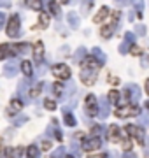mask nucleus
<instances>
[{
  "label": "nucleus",
  "instance_id": "obj_13",
  "mask_svg": "<svg viewBox=\"0 0 149 158\" xmlns=\"http://www.w3.org/2000/svg\"><path fill=\"white\" fill-rule=\"evenodd\" d=\"M18 69H19V63L16 60H11V62H7L4 65V76L6 77H14L18 74Z\"/></svg>",
  "mask_w": 149,
  "mask_h": 158
},
{
  "label": "nucleus",
  "instance_id": "obj_6",
  "mask_svg": "<svg viewBox=\"0 0 149 158\" xmlns=\"http://www.w3.org/2000/svg\"><path fill=\"white\" fill-rule=\"evenodd\" d=\"M19 25H21V21H19V16H18V14L9 18V23H7V35H9V37H18V35H19Z\"/></svg>",
  "mask_w": 149,
  "mask_h": 158
},
{
  "label": "nucleus",
  "instance_id": "obj_30",
  "mask_svg": "<svg viewBox=\"0 0 149 158\" xmlns=\"http://www.w3.org/2000/svg\"><path fill=\"white\" fill-rule=\"evenodd\" d=\"M39 149H37V146H30L28 149H26V155L28 156H39Z\"/></svg>",
  "mask_w": 149,
  "mask_h": 158
},
{
  "label": "nucleus",
  "instance_id": "obj_8",
  "mask_svg": "<svg viewBox=\"0 0 149 158\" xmlns=\"http://www.w3.org/2000/svg\"><path fill=\"white\" fill-rule=\"evenodd\" d=\"M51 70H53V74H54V77H60V79H63V81L70 79V67L65 65V63H56Z\"/></svg>",
  "mask_w": 149,
  "mask_h": 158
},
{
  "label": "nucleus",
  "instance_id": "obj_22",
  "mask_svg": "<svg viewBox=\"0 0 149 158\" xmlns=\"http://www.w3.org/2000/svg\"><path fill=\"white\" fill-rule=\"evenodd\" d=\"M84 56H86V48H79V49L75 51V55H74V62L75 63L83 62V58Z\"/></svg>",
  "mask_w": 149,
  "mask_h": 158
},
{
  "label": "nucleus",
  "instance_id": "obj_26",
  "mask_svg": "<svg viewBox=\"0 0 149 158\" xmlns=\"http://www.w3.org/2000/svg\"><path fill=\"white\" fill-rule=\"evenodd\" d=\"M118 100H119V91L118 90H112V91H109V102L111 104H118Z\"/></svg>",
  "mask_w": 149,
  "mask_h": 158
},
{
  "label": "nucleus",
  "instance_id": "obj_2",
  "mask_svg": "<svg viewBox=\"0 0 149 158\" xmlns=\"http://www.w3.org/2000/svg\"><path fill=\"white\" fill-rule=\"evenodd\" d=\"M30 49L28 44H0V60L6 56H19Z\"/></svg>",
  "mask_w": 149,
  "mask_h": 158
},
{
  "label": "nucleus",
  "instance_id": "obj_42",
  "mask_svg": "<svg viewBox=\"0 0 149 158\" xmlns=\"http://www.w3.org/2000/svg\"><path fill=\"white\" fill-rule=\"evenodd\" d=\"M146 107H147V109H149V100H147V102H146Z\"/></svg>",
  "mask_w": 149,
  "mask_h": 158
},
{
  "label": "nucleus",
  "instance_id": "obj_43",
  "mask_svg": "<svg viewBox=\"0 0 149 158\" xmlns=\"http://www.w3.org/2000/svg\"><path fill=\"white\" fill-rule=\"evenodd\" d=\"M60 2H67V0H60Z\"/></svg>",
  "mask_w": 149,
  "mask_h": 158
},
{
  "label": "nucleus",
  "instance_id": "obj_10",
  "mask_svg": "<svg viewBox=\"0 0 149 158\" xmlns=\"http://www.w3.org/2000/svg\"><path fill=\"white\" fill-rule=\"evenodd\" d=\"M125 97H126V100H130V102H139V97H140V88H139L137 85H126Z\"/></svg>",
  "mask_w": 149,
  "mask_h": 158
},
{
  "label": "nucleus",
  "instance_id": "obj_24",
  "mask_svg": "<svg viewBox=\"0 0 149 158\" xmlns=\"http://www.w3.org/2000/svg\"><path fill=\"white\" fill-rule=\"evenodd\" d=\"M26 4H28L30 9H34V11H40V7H42V0H26Z\"/></svg>",
  "mask_w": 149,
  "mask_h": 158
},
{
  "label": "nucleus",
  "instance_id": "obj_9",
  "mask_svg": "<svg viewBox=\"0 0 149 158\" xmlns=\"http://www.w3.org/2000/svg\"><path fill=\"white\" fill-rule=\"evenodd\" d=\"M84 113H88L90 116H97L98 114V102L95 95H88L86 102H84Z\"/></svg>",
  "mask_w": 149,
  "mask_h": 158
},
{
  "label": "nucleus",
  "instance_id": "obj_33",
  "mask_svg": "<svg viewBox=\"0 0 149 158\" xmlns=\"http://www.w3.org/2000/svg\"><path fill=\"white\" fill-rule=\"evenodd\" d=\"M142 7H144V2L142 0H137L135 2V9L139 11V16H142Z\"/></svg>",
  "mask_w": 149,
  "mask_h": 158
},
{
  "label": "nucleus",
  "instance_id": "obj_16",
  "mask_svg": "<svg viewBox=\"0 0 149 158\" xmlns=\"http://www.w3.org/2000/svg\"><path fill=\"white\" fill-rule=\"evenodd\" d=\"M21 107H23V106H21V100H16V98H14V100H11L9 107H7V114H11L12 116V114H16Z\"/></svg>",
  "mask_w": 149,
  "mask_h": 158
},
{
  "label": "nucleus",
  "instance_id": "obj_1",
  "mask_svg": "<svg viewBox=\"0 0 149 158\" xmlns=\"http://www.w3.org/2000/svg\"><path fill=\"white\" fill-rule=\"evenodd\" d=\"M102 67L100 63L97 62V58H83V67H81V81L86 86H93L97 83L98 77V69Z\"/></svg>",
  "mask_w": 149,
  "mask_h": 158
},
{
  "label": "nucleus",
  "instance_id": "obj_19",
  "mask_svg": "<svg viewBox=\"0 0 149 158\" xmlns=\"http://www.w3.org/2000/svg\"><path fill=\"white\" fill-rule=\"evenodd\" d=\"M67 21H69V27H72V28H77L79 27V18H77L75 12H69L67 14Z\"/></svg>",
  "mask_w": 149,
  "mask_h": 158
},
{
  "label": "nucleus",
  "instance_id": "obj_39",
  "mask_svg": "<svg viewBox=\"0 0 149 158\" xmlns=\"http://www.w3.org/2000/svg\"><path fill=\"white\" fill-rule=\"evenodd\" d=\"M49 148H51V142H49V141L42 142V149H49Z\"/></svg>",
  "mask_w": 149,
  "mask_h": 158
},
{
  "label": "nucleus",
  "instance_id": "obj_7",
  "mask_svg": "<svg viewBox=\"0 0 149 158\" xmlns=\"http://www.w3.org/2000/svg\"><path fill=\"white\" fill-rule=\"evenodd\" d=\"M125 132L126 134H130L132 137H135L137 139V142L142 146L144 142H146V137H144V130L140 128V127H135V125H126L125 127Z\"/></svg>",
  "mask_w": 149,
  "mask_h": 158
},
{
  "label": "nucleus",
  "instance_id": "obj_40",
  "mask_svg": "<svg viewBox=\"0 0 149 158\" xmlns=\"http://www.w3.org/2000/svg\"><path fill=\"white\" fill-rule=\"evenodd\" d=\"M144 125H149V114H144Z\"/></svg>",
  "mask_w": 149,
  "mask_h": 158
},
{
  "label": "nucleus",
  "instance_id": "obj_23",
  "mask_svg": "<svg viewBox=\"0 0 149 158\" xmlns=\"http://www.w3.org/2000/svg\"><path fill=\"white\" fill-rule=\"evenodd\" d=\"M63 121H65V125H67V127H74V125H75V118H74V114H70V113H67V111H65Z\"/></svg>",
  "mask_w": 149,
  "mask_h": 158
},
{
  "label": "nucleus",
  "instance_id": "obj_36",
  "mask_svg": "<svg viewBox=\"0 0 149 158\" xmlns=\"http://www.w3.org/2000/svg\"><path fill=\"white\" fill-rule=\"evenodd\" d=\"M4 25H6V14H4V12H0V30H2Z\"/></svg>",
  "mask_w": 149,
  "mask_h": 158
},
{
  "label": "nucleus",
  "instance_id": "obj_15",
  "mask_svg": "<svg viewBox=\"0 0 149 158\" xmlns=\"http://www.w3.org/2000/svg\"><path fill=\"white\" fill-rule=\"evenodd\" d=\"M42 56H44V44L42 42H35V46H34V60L37 63H40L42 62Z\"/></svg>",
  "mask_w": 149,
  "mask_h": 158
},
{
  "label": "nucleus",
  "instance_id": "obj_28",
  "mask_svg": "<svg viewBox=\"0 0 149 158\" xmlns=\"http://www.w3.org/2000/svg\"><path fill=\"white\" fill-rule=\"evenodd\" d=\"M44 107L49 109V111H54V109H56V102L51 100V98H46V100H44Z\"/></svg>",
  "mask_w": 149,
  "mask_h": 158
},
{
  "label": "nucleus",
  "instance_id": "obj_29",
  "mask_svg": "<svg viewBox=\"0 0 149 158\" xmlns=\"http://www.w3.org/2000/svg\"><path fill=\"white\" fill-rule=\"evenodd\" d=\"M53 90H54V93H56L58 97H62V95H63V90H65V88H63V85H62V83H54V86H53Z\"/></svg>",
  "mask_w": 149,
  "mask_h": 158
},
{
  "label": "nucleus",
  "instance_id": "obj_5",
  "mask_svg": "<svg viewBox=\"0 0 149 158\" xmlns=\"http://www.w3.org/2000/svg\"><path fill=\"white\" fill-rule=\"evenodd\" d=\"M139 114H140V107L137 106H123L116 111L118 118H130V116H139Z\"/></svg>",
  "mask_w": 149,
  "mask_h": 158
},
{
  "label": "nucleus",
  "instance_id": "obj_21",
  "mask_svg": "<svg viewBox=\"0 0 149 158\" xmlns=\"http://www.w3.org/2000/svg\"><path fill=\"white\" fill-rule=\"evenodd\" d=\"M107 14H109V7H105V6H103L102 9H100V12H98L97 16H95V21H97V23H102L103 19L107 18Z\"/></svg>",
  "mask_w": 149,
  "mask_h": 158
},
{
  "label": "nucleus",
  "instance_id": "obj_37",
  "mask_svg": "<svg viewBox=\"0 0 149 158\" xmlns=\"http://www.w3.org/2000/svg\"><path fill=\"white\" fill-rule=\"evenodd\" d=\"M132 53H133V55H142V49H140V48H137V46H133Z\"/></svg>",
  "mask_w": 149,
  "mask_h": 158
},
{
  "label": "nucleus",
  "instance_id": "obj_12",
  "mask_svg": "<svg viewBox=\"0 0 149 158\" xmlns=\"http://www.w3.org/2000/svg\"><path fill=\"white\" fill-rule=\"evenodd\" d=\"M98 148H102V139L100 137H91V139H86L83 142L84 151H93V149H98Z\"/></svg>",
  "mask_w": 149,
  "mask_h": 158
},
{
  "label": "nucleus",
  "instance_id": "obj_18",
  "mask_svg": "<svg viewBox=\"0 0 149 158\" xmlns=\"http://www.w3.org/2000/svg\"><path fill=\"white\" fill-rule=\"evenodd\" d=\"M93 55H95V58H97V62L103 67V63H105V60H107V56L103 55V51L100 49V48H93Z\"/></svg>",
  "mask_w": 149,
  "mask_h": 158
},
{
  "label": "nucleus",
  "instance_id": "obj_17",
  "mask_svg": "<svg viewBox=\"0 0 149 158\" xmlns=\"http://www.w3.org/2000/svg\"><path fill=\"white\" fill-rule=\"evenodd\" d=\"M19 65H21V70H23L25 76H26V77H32V74H34V67H32V63H30L28 60H25V62H21Z\"/></svg>",
  "mask_w": 149,
  "mask_h": 158
},
{
  "label": "nucleus",
  "instance_id": "obj_27",
  "mask_svg": "<svg viewBox=\"0 0 149 158\" xmlns=\"http://www.w3.org/2000/svg\"><path fill=\"white\" fill-rule=\"evenodd\" d=\"M39 21H40V27H44V28H46L47 25H49V16H47L46 12H40Z\"/></svg>",
  "mask_w": 149,
  "mask_h": 158
},
{
  "label": "nucleus",
  "instance_id": "obj_20",
  "mask_svg": "<svg viewBox=\"0 0 149 158\" xmlns=\"http://www.w3.org/2000/svg\"><path fill=\"white\" fill-rule=\"evenodd\" d=\"M91 6H93V0H84L83 6H81V14L83 16H88L90 11H91Z\"/></svg>",
  "mask_w": 149,
  "mask_h": 158
},
{
  "label": "nucleus",
  "instance_id": "obj_34",
  "mask_svg": "<svg viewBox=\"0 0 149 158\" xmlns=\"http://www.w3.org/2000/svg\"><path fill=\"white\" fill-rule=\"evenodd\" d=\"M58 156H65V149L63 148H58L56 151L53 153V158H58Z\"/></svg>",
  "mask_w": 149,
  "mask_h": 158
},
{
  "label": "nucleus",
  "instance_id": "obj_31",
  "mask_svg": "<svg viewBox=\"0 0 149 158\" xmlns=\"http://www.w3.org/2000/svg\"><path fill=\"white\" fill-rule=\"evenodd\" d=\"M135 34L144 35L146 34V27H144V25H135Z\"/></svg>",
  "mask_w": 149,
  "mask_h": 158
},
{
  "label": "nucleus",
  "instance_id": "obj_4",
  "mask_svg": "<svg viewBox=\"0 0 149 158\" xmlns=\"http://www.w3.org/2000/svg\"><path fill=\"white\" fill-rule=\"evenodd\" d=\"M119 12H114L112 14V19H111L109 25H105V27H102V30H100V35L102 37H105V39H109L111 35H112V32H114L116 28H118V23H119Z\"/></svg>",
  "mask_w": 149,
  "mask_h": 158
},
{
  "label": "nucleus",
  "instance_id": "obj_14",
  "mask_svg": "<svg viewBox=\"0 0 149 158\" xmlns=\"http://www.w3.org/2000/svg\"><path fill=\"white\" fill-rule=\"evenodd\" d=\"M111 113V106L107 98H100V107H98V114H100V119H105Z\"/></svg>",
  "mask_w": 149,
  "mask_h": 158
},
{
  "label": "nucleus",
  "instance_id": "obj_11",
  "mask_svg": "<svg viewBox=\"0 0 149 158\" xmlns=\"http://www.w3.org/2000/svg\"><path fill=\"white\" fill-rule=\"evenodd\" d=\"M133 40H135V35L133 34H125V39H123V42L119 44V53L121 55H126L128 51H130V48L133 46Z\"/></svg>",
  "mask_w": 149,
  "mask_h": 158
},
{
  "label": "nucleus",
  "instance_id": "obj_32",
  "mask_svg": "<svg viewBox=\"0 0 149 158\" xmlns=\"http://www.w3.org/2000/svg\"><path fill=\"white\" fill-rule=\"evenodd\" d=\"M40 88H42V85H37L35 88H32V90H30V95H32V97H37V95L40 93Z\"/></svg>",
  "mask_w": 149,
  "mask_h": 158
},
{
  "label": "nucleus",
  "instance_id": "obj_35",
  "mask_svg": "<svg viewBox=\"0 0 149 158\" xmlns=\"http://www.w3.org/2000/svg\"><path fill=\"white\" fill-rule=\"evenodd\" d=\"M0 7L9 9V7H11V0H0Z\"/></svg>",
  "mask_w": 149,
  "mask_h": 158
},
{
  "label": "nucleus",
  "instance_id": "obj_41",
  "mask_svg": "<svg viewBox=\"0 0 149 158\" xmlns=\"http://www.w3.org/2000/svg\"><path fill=\"white\" fill-rule=\"evenodd\" d=\"M146 93H147V95H149V79H147V81H146Z\"/></svg>",
  "mask_w": 149,
  "mask_h": 158
},
{
  "label": "nucleus",
  "instance_id": "obj_25",
  "mask_svg": "<svg viewBox=\"0 0 149 158\" xmlns=\"http://www.w3.org/2000/svg\"><path fill=\"white\" fill-rule=\"evenodd\" d=\"M26 119H28V116H25V114H19V116H16V118L12 119V123L16 125V127H21V125L26 123Z\"/></svg>",
  "mask_w": 149,
  "mask_h": 158
},
{
  "label": "nucleus",
  "instance_id": "obj_3",
  "mask_svg": "<svg viewBox=\"0 0 149 158\" xmlns=\"http://www.w3.org/2000/svg\"><path fill=\"white\" fill-rule=\"evenodd\" d=\"M109 141L111 142H123V148L125 149H130L132 148V141H130V137L126 139V137H123V134H121L119 127H116V125H112V127H109Z\"/></svg>",
  "mask_w": 149,
  "mask_h": 158
},
{
  "label": "nucleus",
  "instance_id": "obj_38",
  "mask_svg": "<svg viewBox=\"0 0 149 158\" xmlns=\"http://www.w3.org/2000/svg\"><path fill=\"white\" fill-rule=\"evenodd\" d=\"M6 155H19V149H7Z\"/></svg>",
  "mask_w": 149,
  "mask_h": 158
}]
</instances>
